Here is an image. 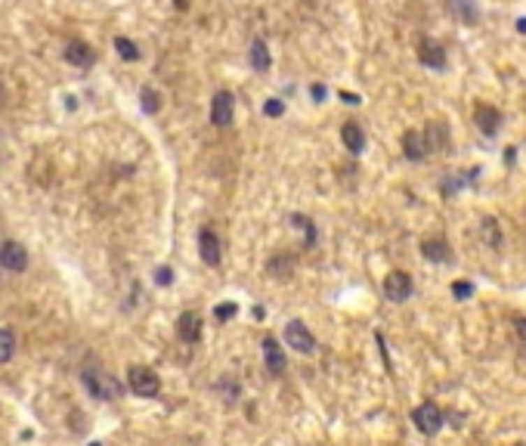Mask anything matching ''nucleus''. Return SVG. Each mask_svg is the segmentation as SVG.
<instances>
[{
  "instance_id": "412c9836",
  "label": "nucleus",
  "mask_w": 526,
  "mask_h": 446,
  "mask_svg": "<svg viewBox=\"0 0 526 446\" xmlns=\"http://www.w3.org/2000/svg\"><path fill=\"white\" fill-rule=\"evenodd\" d=\"M115 47H118V53L124 56V59H131V62H136V59L143 56L140 47H136L133 41H127V38H115Z\"/></svg>"
},
{
  "instance_id": "4468645a",
  "label": "nucleus",
  "mask_w": 526,
  "mask_h": 446,
  "mask_svg": "<svg viewBox=\"0 0 526 446\" xmlns=\"http://www.w3.org/2000/svg\"><path fill=\"white\" fill-rule=\"evenodd\" d=\"M66 59L78 69H90L93 62H96V53H93V47L84 44V41H71V44L66 47Z\"/></svg>"
},
{
  "instance_id": "6ab92c4d",
  "label": "nucleus",
  "mask_w": 526,
  "mask_h": 446,
  "mask_svg": "<svg viewBox=\"0 0 526 446\" xmlns=\"http://www.w3.org/2000/svg\"><path fill=\"white\" fill-rule=\"evenodd\" d=\"M16 357V332L13 329H0V366L10 363Z\"/></svg>"
},
{
  "instance_id": "1a4fd4ad",
  "label": "nucleus",
  "mask_w": 526,
  "mask_h": 446,
  "mask_svg": "<svg viewBox=\"0 0 526 446\" xmlns=\"http://www.w3.org/2000/svg\"><path fill=\"white\" fill-rule=\"evenodd\" d=\"M0 267L10 273H22L28 267V251L19 242H3L0 245Z\"/></svg>"
},
{
  "instance_id": "2eb2a0df",
  "label": "nucleus",
  "mask_w": 526,
  "mask_h": 446,
  "mask_svg": "<svg viewBox=\"0 0 526 446\" xmlns=\"http://www.w3.org/2000/svg\"><path fill=\"white\" fill-rule=\"evenodd\" d=\"M421 254L428 257L430 264H452V248L446 239H428L421 242Z\"/></svg>"
},
{
  "instance_id": "6e6552de",
  "label": "nucleus",
  "mask_w": 526,
  "mask_h": 446,
  "mask_svg": "<svg viewBox=\"0 0 526 446\" xmlns=\"http://www.w3.org/2000/svg\"><path fill=\"white\" fill-rule=\"evenodd\" d=\"M233 115H235L233 93L220 90L217 96H214V103H211V121H214V127H229V124H233Z\"/></svg>"
},
{
  "instance_id": "4be33fe9",
  "label": "nucleus",
  "mask_w": 526,
  "mask_h": 446,
  "mask_svg": "<svg viewBox=\"0 0 526 446\" xmlns=\"http://www.w3.org/2000/svg\"><path fill=\"white\" fill-rule=\"evenodd\" d=\"M294 226H298V229H304V233H307V242H304V245L307 248H313L316 245V226H313V220H309V217H300V214H294Z\"/></svg>"
},
{
  "instance_id": "a878e982",
  "label": "nucleus",
  "mask_w": 526,
  "mask_h": 446,
  "mask_svg": "<svg viewBox=\"0 0 526 446\" xmlns=\"http://www.w3.org/2000/svg\"><path fill=\"white\" fill-rule=\"evenodd\" d=\"M452 294H455L458 301H467L474 294V285L471 282H461V279H458V282H452Z\"/></svg>"
},
{
  "instance_id": "f3484780",
  "label": "nucleus",
  "mask_w": 526,
  "mask_h": 446,
  "mask_svg": "<svg viewBox=\"0 0 526 446\" xmlns=\"http://www.w3.org/2000/svg\"><path fill=\"white\" fill-rule=\"evenodd\" d=\"M341 140H344V146H347L353 155L363 152L365 149V134H363V127H359V121H347V124L341 127Z\"/></svg>"
},
{
  "instance_id": "c85d7f7f",
  "label": "nucleus",
  "mask_w": 526,
  "mask_h": 446,
  "mask_svg": "<svg viewBox=\"0 0 526 446\" xmlns=\"http://www.w3.org/2000/svg\"><path fill=\"white\" fill-rule=\"evenodd\" d=\"M155 282L158 285H170V282H174V270H170V267H158L155 270Z\"/></svg>"
},
{
  "instance_id": "f257e3e1",
  "label": "nucleus",
  "mask_w": 526,
  "mask_h": 446,
  "mask_svg": "<svg viewBox=\"0 0 526 446\" xmlns=\"http://www.w3.org/2000/svg\"><path fill=\"white\" fill-rule=\"evenodd\" d=\"M81 381L87 384V391L93 394V397H99V400H118L121 397V381L118 378H112L109 372H103V369H84L81 372Z\"/></svg>"
},
{
  "instance_id": "473e14b6",
  "label": "nucleus",
  "mask_w": 526,
  "mask_h": 446,
  "mask_svg": "<svg viewBox=\"0 0 526 446\" xmlns=\"http://www.w3.org/2000/svg\"><path fill=\"white\" fill-rule=\"evenodd\" d=\"M514 158H517V149H514V146H508V152H504V161L514 164Z\"/></svg>"
},
{
  "instance_id": "ddd939ff",
  "label": "nucleus",
  "mask_w": 526,
  "mask_h": 446,
  "mask_svg": "<svg viewBox=\"0 0 526 446\" xmlns=\"http://www.w3.org/2000/svg\"><path fill=\"white\" fill-rule=\"evenodd\" d=\"M263 359H266V369H270V375H282L285 372V350L279 347L276 338H266L263 341Z\"/></svg>"
},
{
  "instance_id": "e433bc0d",
  "label": "nucleus",
  "mask_w": 526,
  "mask_h": 446,
  "mask_svg": "<svg viewBox=\"0 0 526 446\" xmlns=\"http://www.w3.org/2000/svg\"><path fill=\"white\" fill-rule=\"evenodd\" d=\"M514 446H523V443H514Z\"/></svg>"
},
{
  "instance_id": "aec40b11",
  "label": "nucleus",
  "mask_w": 526,
  "mask_h": 446,
  "mask_svg": "<svg viewBox=\"0 0 526 446\" xmlns=\"http://www.w3.org/2000/svg\"><path fill=\"white\" fill-rule=\"evenodd\" d=\"M480 233H483V239L489 242V248H495V251L502 248V229H499V220L495 217H483Z\"/></svg>"
},
{
  "instance_id": "2f4dec72",
  "label": "nucleus",
  "mask_w": 526,
  "mask_h": 446,
  "mask_svg": "<svg viewBox=\"0 0 526 446\" xmlns=\"http://www.w3.org/2000/svg\"><path fill=\"white\" fill-rule=\"evenodd\" d=\"M341 99H344V103H350V106H359V96H356V93H341Z\"/></svg>"
},
{
  "instance_id": "72a5a7b5",
  "label": "nucleus",
  "mask_w": 526,
  "mask_h": 446,
  "mask_svg": "<svg viewBox=\"0 0 526 446\" xmlns=\"http://www.w3.org/2000/svg\"><path fill=\"white\" fill-rule=\"evenodd\" d=\"M449 419H452V424H455V428H461V424H465V422H461V415H458V412H449Z\"/></svg>"
},
{
  "instance_id": "5701e85b",
  "label": "nucleus",
  "mask_w": 526,
  "mask_h": 446,
  "mask_svg": "<svg viewBox=\"0 0 526 446\" xmlns=\"http://www.w3.org/2000/svg\"><path fill=\"white\" fill-rule=\"evenodd\" d=\"M452 13L461 16V19H467L471 25H477V19H480V10H477V6H471V3H455V6H452Z\"/></svg>"
},
{
  "instance_id": "423d86ee",
  "label": "nucleus",
  "mask_w": 526,
  "mask_h": 446,
  "mask_svg": "<svg viewBox=\"0 0 526 446\" xmlns=\"http://www.w3.org/2000/svg\"><path fill=\"white\" fill-rule=\"evenodd\" d=\"M198 254L201 261L207 264V267H217V264L223 261V245H220V236L214 233L211 226H205L198 233Z\"/></svg>"
},
{
  "instance_id": "20e7f679",
  "label": "nucleus",
  "mask_w": 526,
  "mask_h": 446,
  "mask_svg": "<svg viewBox=\"0 0 526 446\" xmlns=\"http://www.w3.org/2000/svg\"><path fill=\"white\" fill-rule=\"evenodd\" d=\"M285 341H288V347H294L298 354H304V357L316 354V338L300 319H291L285 326Z\"/></svg>"
},
{
  "instance_id": "c756f323",
  "label": "nucleus",
  "mask_w": 526,
  "mask_h": 446,
  "mask_svg": "<svg viewBox=\"0 0 526 446\" xmlns=\"http://www.w3.org/2000/svg\"><path fill=\"white\" fill-rule=\"evenodd\" d=\"M517 338H520V344L526 347V316H520V319H517Z\"/></svg>"
},
{
  "instance_id": "393cba45",
  "label": "nucleus",
  "mask_w": 526,
  "mask_h": 446,
  "mask_svg": "<svg viewBox=\"0 0 526 446\" xmlns=\"http://www.w3.org/2000/svg\"><path fill=\"white\" fill-rule=\"evenodd\" d=\"M235 313H239V307H235V304H217V307H214V316H217V319H220V322L233 319V316H235Z\"/></svg>"
},
{
  "instance_id": "c9c22d12",
  "label": "nucleus",
  "mask_w": 526,
  "mask_h": 446,
  "mask_svg": "<svg viewBox=\"0 0 526 446\" xmlns=\"http://www.w3.org/2000/svg\"><path fill=\"white\" fill-rule=\"evenodd\" d=\"M87 446H99V443H87Z\"/></svg>"
},
{
  "instance_id": "bb28decb",
  "label": "nucleus",
  "mask_w": 526,
  "mask_h": 446,
  "mask_svg": "<svg viewBox=\"0 0 526 446\" xmlns=\"http://www.w3.org/2000/svg\"><path fill=\"white\" fill-rule=\"evenodd\" d=\"M158 106H161V103H158V93L155 90H143V109H146V112H158Z\"/></svg>"
},
{
  "instance_id": "f03ea898",
  "label": "nucleus",
  "mask_w": 526,
  "mask_h": 446,
  "mask_svg": "<svg viewBox=\"0 0 526 446\" xmlns=\"http://www.w3.org/2000/svg\"><path fill=\"white\" fill-rule=\"evenodd\" d=\"M127 387H131L136 397L152 400V397H158V391H161V378H158V372H152L149 366H133V369L127 372Z\"/></svg>"
},
{
  "instance_id": "b1692460",
  "label": "nucleus",
  "mask_w": 526,
  "mask_h": 446,
  "mask_svg": "<svg viewBox=\"0 0 526 446\" xmlns=\"http://www.w3.org/2000/svg\"><path fill=\"white\" fill-rule=\"evenodd\" d=\"M285 270H291V261H288V257H276V261H270V276H288Z\"/></svg>"
},
{
  "instance_id": "dca6fc26",
  "label": "nucleus",
  "mask_w": 526,
  "mask_h": 446,
  "mask_svg": "<svg viewBox=\"0 0 526 446\" xmlns=\"http://www.w3.org/2000/svg\"><path fill=\"white\" fill-rule=\"evenodd\" d=\"M402 152L409 161H424L428 158V146H424V136L418 131H406L402 134Z\"/></svg>"
},
{
  "instance_id": "9b49d317",
  "label": "nucleus",
  "mask_w": 526,
  "mask_h": 446,
  "mask_svg": "<svg viewBox=\"0 0 526 446\" xmlns=\"http://www.w3.org/2000/svg\"><path fill=\"white\" fill-rule=\"evenodd\" d=\"M474 121H477V131L486 134V136H495L502 131V112L495 109V106H477Z\"/></svg>"
},
{
  "instance_id": "7ed1b4c3",
  "label": "nucleus",
  "mask_w": 526,
  "mask_h": 446,
  "mask_svg": "<svg viewBox=\"0 0 526 446\" xmlns=\"http://www.w3.org/2000/svg\"><path fill=\"white\" fill-rule=\"evenodd\" d=\"M412 422H415V428L421 431V434H428V437H434L439 428H443V422H446V412L437 406V403H421V406H415V412H412Z\"/></svg>"
},
{
  "instance_id": "39448f33",
  "label": "nucleus",
  "mask_w": 526,
  "mask_h": 446,
  "mask_svg": "<svg viewBox=\"0 0 526 446\" xmlns=\"http://www.w3.org/2000/svg\"><path fill=\"white\" fill-rule=\"evenodd\" d=\"M384 298L393 301V304H402V301L412 298V276L402 270H393L390 276L384 279Z\"/></svg>"
},
{
  "instance_id": "0eeeda50",
  "label": "nucleus",
  "mask_w": 526,
  "mask_h": 446,
  "mask_svg": "<svg viewBox=\"0 0 526 446\" xmlns=\"http://www.w3.org/2000/svg\"><path fill=\"white\" fill-rule=\"evenodd\" d=\"M418 59H421V66H428L434 71H443L446 69V50L434 38H421L418 41Z\"/></svg>"
},
{
  "instance_id": "a211bd4d",
  "label": "nucleus",
  "mask_w": 526,
  "mask_h": 446,
  "mask_svg": "<svg viewBox=\"0 0 526 446\" xmlns=\"http://www.w3.org/2000/svg\"><path fill=\"white\" fill-rule=\"evenodd\" d=\"M251 69L254 71H266L270 69V50H266V41L263 38H254L251 41Z\"/></svg>"
},
{
  "instance_id": "9d476101",
  "label": "nucleus",
  "mask_w": 526,
  "mask_h": 446,
  "mask_svg": "<svg viewBox=\"0 0 526 446\" xmlns=\"http://www.w3.org/2000/svg\"><path fill=\"white\" fill-rule=\"evenodd\" d=\"M421 136H424V146H428V155L430 152H446V149H449V127H446V121H430L428 131H424Z\"/></svg>"
},
{
  "instance_id": "7c9ffc66",
  "label": "nucleus",
  "mask_w": 526,
  "mask_h": 446,
  "mask_svg": "<svg viewBox=\"0 0 526 446\" xmlns=\"http://www.w3.org/2000/svg\"><path fill=\"white\" fill-rule=\"evenodd\" d=\"M309 93H313L316 103H322V96H326V87H322V84H313V90H309Z\"/></svg>"
},
{
  "instance_id": "f704fd0d",
  "label": "nucleus",
  "mask_w": 526,
  "mask_h": 446,
  "mask_svg": "<svg viewBox=\"0 0 526 446\" xmlns=\"http://www.w3.org/2000/svg\"><path fill=\"white\" fill-rule=\"evenodd\" d=\"M517 31L526 34V19H517Z\"/></svg>"
},
{
  "instance_id": "cd10ccee",
  "label": "nucleus",
  "mask_w": 526,
  "mask_h": 446,
  "mask_svg": "<svg viewBox=\"0 0 526 446\" xmlns=\"http://www.w3.org/2000/svg\"><path fill=\"white\" fill-rule=\"evenodd\" d=\"M263 112H266V115H270V118H279V115H282V112H285V103H282V99H276V96H272V99H266Z\"/></svg>"
},
{
  "instance_id": "f8f14e48",
  "label": "nucleus",
  "mask_w": 526,
  "mask_h": 446,
  "mask_svg": "<svg viewBox=\"0 0 526 446\" xmlns=\"http://www.w3.org/2000/svg\"><path fill=\"white\" fill-rule=\"evenodd\" d=\"M177 335H180V341H186V344H198V341H201V316L192 313V310L180 313V319H177Z\"/></svg>"
}]
</instances>
